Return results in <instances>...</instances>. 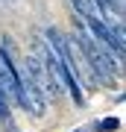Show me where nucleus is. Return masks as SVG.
<instances>
[{
    "instance_id": "obj_1",
    "label": "nucleus",
    "mask_w": 126,
    "mask_h": 132,
    "mask_svg": "<svg viewBox=\"0 0 126 132\" xmlns=\"http://www.w3.org/2000/svg\"><path fill=\"white\" fill-rule=\"evenodd\" d=\"M70 3H73V9H76V15H79V18H103V9H100L97 6V0H70ZM106 21V18H103Z\"/></svg>"
},
{
    "instance_id": "obj_2",
    "label": "nucleus",
    "mask_w": 126,
    "mask_h": 132,
    "mask_svg": "<svg viewBox=\"0 0 126 132\" xmlns=\"http://www.w3.org/2000/svg\"><path fill=\"white\" fill-rule=\"evenodd\" d=\"M117 126H120V120H117V118H103V120L97 123V132H114Z\"/></svg>"
},
{
    "instance_id": "obj_3",
    "label": "nucleus",
    "mask_w": 126,
    "mask_h": 132,
    "mask_svg": "<svg viewBox=\"0 0 126 132\" xmlns=\"http://www.w3.org/2000/svg\"><path fill=\"white\" fill-rule=\"evenodd\" d=\"M117 103H126V94H120V97H117Z\"/></svg>"
}]
</instances>
